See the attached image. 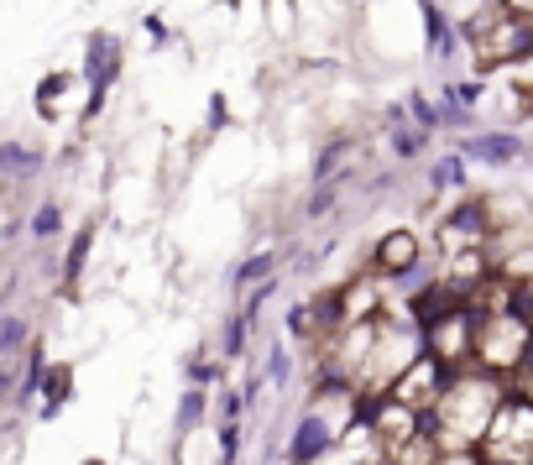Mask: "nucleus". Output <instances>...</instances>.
I'll return each instance as SVG.
<instances>
[{"instance_id": "9d476101", "label": "nucleus", "mask_w": 533, "mask_h": 465, "mask_svg": "<svg viewBox=\"0 0 533 465\" xmlns=\"http://www.w3.org/2000/svg\"><path fill=\"white\" fill-rule=\"evenodd\" d=\"M215 408V392H204V387H183L178 392V413H173V434L178 439H194L204 429V418H210Z\"/></svg>"}, {"instance_id": "bb28decb", "label": "nucleus", "mask_w": 533, "mask_h": 465, "mask_svg": "<svg viewBox=\"0 0 533 465\" xmlns=\"http://www.w3.org/2000/svg\"><path fill=\"white\" fill-rule=\"evenodd\" d=\"M230 126V110H225V95H210V136Z\"/></svg>"}, {"instance_id": "4468645a", "label": "nucleus", "mask_w": 533, "mask_h": 465, "mask_svg": "<svg viewBox=\"0 0 533 465\" xmlns=\"http://www.w3.org/2000/svg\"><path fill=\"white\" fill-rule=\"evenodd\" d=\"M246 340H251V319L241 309L225 314V330H220V361H241L246 356Z\"/></svg>"}, {"instance_id": "f03ea898", "label": "nucleus", "mask_w": 533, "mask_h": 465, "mask_svg": "<svg viewBox=\"0 0 533 465\" xmlns=\"http://www.w3.org/2000/svg\"><path fill=\"white\" fill-rule=\"evenodd\" d=\"M528 351H533V319L523 309L481 319V330H476V366L481 371H492L502 382H518V371L528 366Z\"/></svg>"}, {"instance_id": "5701e85b", "label": "nucleus", "mask_w": 533, "mask_h": 465, "mask_svg": "<svg viewBox=\"0 0 533 465\" xmlns=\"http://www.w3.org/2000/svg\"><path fill=\"white\" fill-rule=\"evenodd\" d=\"M220 398H215V413H220V424H241V413H251V403L241 398V387H215Z\"/></svg>"}, {"instance_id": "9b49d317", "label": "nucleus", "mask_w": 533, "mask_h": 465, "mask_svg": "<svg viewBox=\"0 0 533 465\" xmlns=\"http://www.w3.org/2000/svg\"><path fill=\"white\" fill-rule=\"evenodd\" d=\"M277 277V251L272 246H262V251H251V257L230 272V283H236V293H246V288H262V283H272Z\"/></svg>"}, {"instance_id": "4be33fe9", "label": "nucleus", "mask_w": 533, "mask_h": 465, "mask_svg": "<svg viewBox=\"0 0 533 465\" xmlns=\"http://www.w3.org/2000/svg\"><path fill=\"white\" fill-rule=\"evenodd\" d=\"M262 377H267V387L288 392V377H293V356H288V345H283V340H277L272 351H267V366H262Z\"/></svg>"}, {"instance_id": "473e14b6", "label": "nucleus", "mask_w": 533, "mask_h": 465, "mask_svg": "<svg viewBox=\"0 0 533 465\" xmlns=\"http://www.w3.org/2000/svg\"><path fill=\"white\" fill-rule=\"evenodd\" d=\"M486 465H502V460H486Z\"/></svg>"}, {"instance_id": "20e7f679", "label": "nucleus", "mask_w": 533, "mask_h": 465, "mask_svg": "<svg viewBox=\"0 0 533 465\" xmlns=\"http://www.w3.org/2000/svg\"><path fill=\"white\" fill-rule=\"evenodd\" d=\"M121 63H126L121 37H115V32H89V42H84V63H79V74H84V84H89L84 121H95V115L105 110V100H110V84L121 79Z\"/></svg>"}, {"instance_id": "2eb2a0df", "label": "nucleus", "mask_w": 533, "mask_h": 465, "mask_svg": "<svg viewBox=\"0 0 533 465\" xmlns=\"http://www.w3.org/2000/svg\"><path fill=\"white\" fill-rule=\"evenodd\" d=\"M439 121H445V131H455V136H476V131H481L476 110L460 105L455 95H445V89H439Z\"/></svg>"}, {"instance_id": "39448f33", "label": "nucleus", "mask_w": 533, "mask_h": 465, "mask_svg": "<svg viewBox=\"0 0 533 465\" xmlns=\"http://www.w3.org/2000/svg\"><path fill=\"white\" fill-rule=\"evenodd\" d=\"M335 445H340V424L324 408H304L298 413V424H293V434H288V445H283V460L288 465H324L335 455Z\"/></svg>"}, {"instance_id": "b1692460", "label": "nucleus", "mask_w": 533, "mask_h": 465, "mask_svg": "<svg viewBox=\"0 0 533 465\" xmlns=\"http://www.w3.org/2000/svg\"><path fill=\"white\" fill-rule=\"evenodd\" d=\"M63 89H68V74H48V79H42V84H37V110H42V115H48V121H53V115H58V105H53V100L63 95Z\"/></svg>"}, {"instance_id": "1a4fd4ad", "label": "nucleus", "mask_w": 533, "mask_h": 465, "mask_svg": "<svg viewBox=\"0 0 533 465\" xmlns=\"http://www.w3.org/2000/svg\"><path fill=\"white\" fill-rule=\"evenodd\" d=\"M429 189H434V194H455V199L471 194V162L460 157L455 147H450L445 157H434V162H429Z\"/></svg>"}, {"instance_id": "aec40b11", "label": "nucleus", "mask_w": 533, "mask_h": 465, "mask_svg": "<svg viewBox=\"0 0 533 465\" xmlns=\"http://www.w3.org/2000/svg\"><path fill=\"white\" fill-rule=\"evenodd\" d=\"M183 387L215 392V387H220V361H210V356H189V361H183Z\"/></svg>"}, {"instance_id": "c85d7f7f", "label": "nucleus", "mask_w": 533, "mask_h": 465, "mask_svg": "<svg viewBox=\"0 0 533 465\" xmlns=\"http://www.w3.org/2000/svg\"><path fill=\"white\" fill-rule=\"evenodd\" d=\"M439 465H486L481 450H455V455H439Z\"/></svg>"}, {"instance_id": "6e6552de", "label": "nucleus", "mask_w": 533, "mask_h": 465, "mask_svg": "<svg viewBox=\"0 0 533 465\" xmlns=\"http://www.w3.org/2000/svg\"><path fill=\"white\" fill-rule=\"evenodd\" d=\"M455 152L466 162H486V168H513L528 157V142L518 131H476V136H455Z\"/></svg>"}, {"instance_id": "cd10ccee", "label": "nucleus", "mask_w": 533, "mask_h": 465, "mask_svg": "<svg viewBox=\"0 0 533 465\" xmlns=\"http://www.w3.org/2000/svg\"><path fill=\"white\" fill-rule=\"evenodd\" d=\"M497 6H502L507 16H518V21H528V27H533V0H497Z\"/></svg>"}, {"instance_id": "393cba45", "label": "nucleus", "mask_w": 533, "mask_h": 465, "mask_svg": "<svg viewBox=\"0 0 533 465\" xmlns=\"http://www.w3.org/2000/svg\"><path fill=\"white\" fill-rule=\"evenodd\" d=\"M241 434H246L241 424H220V429H215V445H220V465H236V460H241Z\"/></svg>"}, {"instance_id": "a878e982", "label": "nucleus", "mask_w": 533, "mask_h": 465, "mask_svg": "<svg viewBox=\"0 0 533 465\" xmlns=\"http://www.w3.org/2000/svg\"><path fill=\"white\" fill-rule=\"evenodd\" d=\"M481 89H486L481 79H450V84H445V95H455L460 105H471V110H476V105H481Z\"/></svg>"}, {"instance_id": "a211bd4d", "label": "nucleus", "mask_w": 533, "mask_h": 465, "mask_svg": "<svg viewBox=\"0 0 533 465\" xmlns=\"http://www.w3.org/2000/svg\"><path fill=\"white\" fill-rule=\"evenodd\" d=\"M27 230H32V241H53L58 230H63V204H58V199H42V204L32 209Z\"/></svg>"}, {"instance_id": "2f4dec72", "label": "nucleus", "mask_w": 533, "mask_h": 465, "mask_svg": "<svg viewBox=\"0 0 533 465\" xmlns=\"http://www.w3.org/2000/svg\"><path fill=\"white\" fill-rule=\"evenodd\" d=\"M84 465H105V460H84Z\"/></svg>"}, {"instance_id": "c756f323", "label": "nucleus", "mask_w": 533, "mask_h": 465, "mask_svg": "<svg viewBox=\"0 0 533 465\" xmlns=\"http://www.w3.org/2000/svg\"><path fill=\"white\" fill-rule=\"evenodd\" d=\"M147 32H152V42H168V37H173V32H168V27H162V21H157V16H147Z\"/></svg>"}, {"instance_id": "423d86ee", "label": "nucleus", "mask_w": 533, "mask_h": 465, "mask_svg": "<svg viewBox=\"0 0 533 465\" xmlns=\"http://www.w3.org/2000/svg\"><path fill=\"white\" fill-rule=\"evenodd\" d=\"M445 387H450V371L439 366L434 356H419L398 382L387 387V398H398V403L413 408V413H434V403L445 398Z\"/></svg>"}, {"instance_id": "7c9ffc66", "label": "nucleus", "mask_w": 533, "mask_h": 465, "mask_svg": "<svg viewBox=\"0 0 533 465\" xmlns=\"http://www.w3.org/2000/svg\"><path fill=\"white\" fill-rule=\"evenodd\" d=\"M6 387H11V366H0V403H6Z\"/></svg>"}, {"instance_id": "f8f14e48", "label": "nucleus", "mask_w": 533, "mask_h": 465, "mask_svg": "<svg viewBox=\"0 0 533 465\" xmlns=\"http://www.w3.org/2000/svg\"><path fill=\"white\" fill-rule=\"evenodd\" d=\"M42 162H48V157H42L37 147H21V142H0V178H37L42 173Z\"/></svg>"}, {"instance_id": "f3484780", "label": "nucleus", "mask_w": 533, "mask_h": 465, "mask_svg": "<svg viewBox=\"0 0 533 465\" xmlns=\"http://www.w3.org/2000/svg\"><path fill=\"white\" fill-rule=\"evenodd\" d=\"M387 142H392V157H398V162H413V157L429 152V131H419V126L408 121V126H392Z\"/></svg>"}, {"instance_id": "7ed1b4c3", "label": "nucleus", "mask_w": 533, "mask_h": 465, "mask_svg": "<svg viewBox=\"0 0 533 465\" xmlns=\"http://www.w3.org/2000/svg\"><path fill=\"white\" fill-rule=\"evenodd\" d=\"M476 330H481L476 309L460 304V309H450L445 319H434L424 330V351L445 371H466V366H476Z\"/></svg>"}, {"instance_id": "6ab92c4d", "label": "nucleus", "mask_w": 533, "mask_h": 465, "mask_svg": "<svg viewBox=\"0 0 533 465\" xmlns=\"http://www.w3.org/2000/svg\"><path fill=\"white\" fill-rule=\"evenodd\" d=\"M27 340H32V324L21 319V314H6V319H0V356H6V361H11L16 351H32Z\"/></svg>"}, {"instance_id": "412c9836", "label": "nucleus", "mask_w": 533, "mask_h": 465, "mask_svg": "<svg viewBox=\"0 0 533 465\" xmlns=\"http://www.w3.org/2000/svg\"><path fill=\"white\" fill-rule=\"evenodd\" d=\"M403 100H408V121L419 126V131H429V136L445 131V121H439V105H434L429 95H419V89H413V95H403Z\"/></svg>"}, {"instance_id": "dca6fc26", "label": "nucleus", "mask_w": 533, "mask_h": 465, "mask_svg": "<svg viewBox=\"0 0 533 465\" xmlns=\"http://www.w3.org/2000/svg\"><path fill=\"white\" fill-rule=\"evenodd\" d=\"M89 246H95V225H84L74 241H68V257H63V283L74 288L79 277H84V267H89Z\"/></svg>"}, {"instance_id": "ddd939ff", "label": "nucleus", "mask_w": 533, "mask_h": 465, "mask_svg": "<svg viewBox=\"0 0 533 465\" xmlns=\"http://www.w3.org/2000/svg\"><path fill=\"white\" fill-rule=\"evenodd\" d=\"M42 418H58V408L74 398V366H48V377H42Z\"/></svg>"}, {"instance_id": "f257e3e1", "label": "nucleus", "mask_w": 533, "mask_h": 465, "mask_svg": "<svg viewBox=\"0 0 533 465\" xmlns=\"http://www.w3.org/2000/svg\"><path fill=\"white\" fill-rule=\"evenodd\" d=\"M507 392H513V382H502L481 366L450 371L445 398L434 403V413H424V434L439 445V455L481 450V439H486V429H492L497 408L507 403Z\"/></svg>"}, {"instance_id": "0eeeda50", "label": "nucleus", "mask_w": 533, "mask_h": 465, "mask_svg": "<svg viewBox=\"0 0 533 465\" xmlns=\"http://www.w3.org/2000/svg\"><path fill=\"white\" fill-rule=\"evenodd\" d=\"M413 267H424V241L413 236V225H392L372 246V272L387 277V283H398V277L413 272Z\"/></svg>"}]
</instances>
